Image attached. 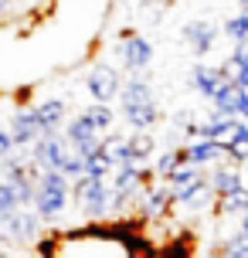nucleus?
<instances>
[{
	"label": "nucleus",
	"instance_id": "18",
	"mask_svg": "<svg viewBox=\"0 0 248 258\" xmlns=\"http://www.w3.org/2000/svg\"><path fill=\"white\" fill-rule=\"evenodd\" d=\"M157 153V140L150 129H136L130 136V160H140V163H150V156Z\"/></svg>",
	"mask_w": 248,
	"mask_h": 258
},
{
	"label": "nucleus",
	"instance_id": "13",
	"mask_svg": "<svg viewBox=\"0 0 248 258\" xmlns=\"http://www.w3.org/2000/svg\"><path fill=\"white\" fill-rule=\"evenodd\" d=\"M214 197H218V194H214V187H211L208 177H204V180L194 183L187 194H180V197L173 201V207H183V211H191V214H194V211H197V214H204V211L214 207Z\"/></svg>",
	"mask_w": 248,
	"mask_h": 258
},
{
	"label": "nucleus",
	"instance_id": "16",
	"mask_svg": "<svg viewBox=\"0 0 248 258\" xmlns=\"http://www.w3.org/2000/svg\"><path fill=\"white\" fill-rule=\"evenodd\" d=\"M214 112H224V116H238L241 112V92H238V82H224L221 89L214 92Z\"/></svg>",
	"mask_w": 248,
	"mask_h": 258
},
{
	"label": "nucleus",
	"instance_id": "7",
	"mask_svg": "<svg viewBox=\"0 0 248 258\" xmlns=\"http://www.w3.org/2000/svg\"><path fill=\"white\" fill-rule=\"evenodd\" d=\"M183 156L201 163V167H211V163L228 160V150H224L221 143H214L211 136H187L183 140Z\"/></svg>",
	"mask_w": 248,
	"mask_h": 258
},
{
	"label": "nucleus",
	"instance_id": "3",
	"mask_svg": "<svg viewBox=\"0 0 248 258\" xmlns=\"http://www.w3.org/2000/svg\"><path fill=\"white\" fill-rule=\"evenodd\" d=\"M136 207H140V214L146 221H163L173 211V194H170L167 180H160V177H150L143 183V190L136 194Z\"/></svg>",
	"mask_w": 248,
	"mask_h": 258
},
{
	"label": "nucleus",
	"instance_id": "29",
	"mask_svg": "<svg viewBox=\"0 0 248 258\" xmlns=\"http://www.w3.org/2000/svg\"><path fill=\"white\" fill-rule=\"evenodd\" d=\"M238 82H248V64L241 68V78H238Z\"/></svg>",
	"mask_w": 248,
	"mask_h": 258
},
{
	"label": "nucleus",
	"instance_id": "20",
	"mask_svg": "<svg viewBox=\"0 0 248 258\" xmlns=\"http://www.w3.org/2000/svg\"><path fill=\"white\" fill-rule=\"evenodd\" d=\"M224 38L231 41V44H241V41H248V7L241 14H235V17H228L224 21Z\"/></svg>",
	"mask_w": 248,
	"mask_h": 258
},
{
	"label": "nucleus",
	"instance_id": "28",
	"mask_svg": "<svg viewBox=\"0 0 248 258\" xmlns=\"http://www.w3.org/2000/svg\"><path fill=\"white\" fill-rule=\"evenodd\" d=\"M241 177H245V187H248V163H241Z\"/></svg>",
	"mask_w": 248,
	"mask_h": 258
},
{
	"label": "nucleus",
	"instance_id": "1",
	"mask_svg": "<svg viewBox=\"0 0 248 258\" xmlns=\"http://www.w3.org/2000/svg\"><path fill=\"white\" fill-rule=\"evenodd\" d=\"M68 201H72V180H68L61 170H41V177L34 180V214L41 221H54L65 214Z\"/></svg>",
	"mask_w": 248,
	"mask_h": 258
},
{
	"label": "nucleus",
	"instance_id": "19",
	"mask_svg": "<svg viewBox=\"0 0 248 258\" xmlns=\"http://www.w3.org/2000/svg\"><path fill=\"white\" fill-rule=\"evenodd\" d=\"M82 116L89 119V122L99 129V133H109V129L116 126V109H112L109 102H92L89 109L82 112Z\"/></svg>",
	"mask_w": 248,
	"mask_h": 258
},
{
	"label": "nucleus",
	"instance_id": "25",
	"mask_svg": "<svg viewBox=\"0 0 248 258\" xmlns=\"http://www.w3.org/2000/svg\"><path fill=\"white\" fill-rule=\"evenodd\" d=\"M218 68L224 72V78H228V82H238V78H241V68H245V61H238L235 54H228V58H224V64H218Z\"/></svg>",
	"mask_w": 248,
	"mask_h": 258
},
{
	"label": "nucleus",
	"instance_id": "22",
	"mask_svg": "<svg viewBox=\"0 0 248 258\" xmlns=\"http://www.w3.org/2000/svg\"><path fill=\"white\" fill-rule=\"evenodd\" d=\"M218 255H224V258H248V234L238 231L235 238H224L221 245H218Z\"/></svg>",
	"mask_w": 248,
	"mask_h": 258
},
{
	"label": "nucleus",
	"instance_id": "14",
	"mask_svg": "<svg viewBox=\"0 0 248 258\" xmlns=\"http://www.w3.org/2000/svg\"><path fill=\"white\" fill-rule=\"evenodd\" d=\"M122 119H126L133 129H153L160 122V105H157V99L122 105Z\"/></svg>",
	"mask_w": 248,
	"mask_h": 258
},
{
	"label": "nucleus",
	"instance_id": "4",
	"mask_svg": "<svg viewBox=\"0 0 248 258\" xmlns=\"http://www.w3.org/2000/svg\"><path fill=\"white\" fill-rule=\"evenodd\" d=\"M119 61L126 72H146L153 61V44L143 34H136L133 27H126V31H119Z\"/></svg>",
	"mask_w": 248,
	"mask_h": 258
},
{
	"label": "nucleus",
	"instance_id": "24",
	"mask_svg": "<svg viewBox=\"0 0 248 258\" xmlns=\"http://www.w3.org/2000/svg\"><path fill=\"white\" fill-rule=\"evenodd\" d=\"M228 160H235V163H248V133H245V136H238V140L228 146Z\"/></svg>",
	"mask_w": 248,
	"mask_h": 258
},
{
	"label": "nucleus",
	"instance_id": "12",
	"mask_svg": "<svg viewBox=\"0 0 248 258\" xmlns=\"http://www.w3.org/2000/svg\"><path fill=\"white\" fill-rule=\"evenodd\" d=\"M65 136H68V143H72V146H79L85 156H89L92 150L99 146V140H102V133L92 126L85 116H75V119H72V122L65 126Z\"/></svg>",
	"mask_w": 248,
	"mask_h": 258
},
{
	"label": "nucleus",
	"instance_id": "10",
	"mask_svg": "<svg viewBox=\"0 0 248 258\" xmlns=\"http://www.w3.org/2000/svg\"><path fill=\"white\" fill-rule=\"evenodd\" d=\"M7 129H11L17 150H31L34 140L41 136V126H38V119H34V109H17V112L11 116V122H7Z\"/></svg>",
	"mask_w": 248,
	"mask_h": 258
},
{
	"label": "nucleus",
	"instance_id": "32",
	"mask_svg": "<svg viewBox=\"0 0 248 258\" xmlns=\"http://www.w3.org/2000/svg\"><path fill=\"white\" fill-rule=\"evenodd\" d=\"M0 241H4V238H0Z\"/></svg>",
	"mask_w": 248,
	"mask_h": 258
},
{
	"label": "nucleus",
	"instance_id": "26",
	"mask_svg": "<svg viewBox=\"0 0 248 258\" xmlns=\"http://www.w3.org/2000/svg\"><path fill=\"white\" fill-rule=\"evenodd\" d=\"M14 153H17V143H14L11 129H7V126H0V163H4L7 156H14Z\"/></svg>",
	"mask_w": 248,
	"mask_h": 258
},
{
	"label": "nucleus",
	"instance_id": "8",
	"mask_svg": "<svg viewBox=\"0 0 248 258\" xmlns=\"http://www.w3.org/2000/svg\"><path fill=\"white\" fill-rule=\"evenodd\" d=\"M204 177H208V173H204V167H201V163H194V160H187V156H183L180 163H177V167L170 170L167 177H160V180H167L170 194H173V201H177L180 194H187V190H191V187H194V183H201V180H204Z\"/></svg>",
	"mask_w": 248,
	"mask_h": 258
},
{
	"label": "nucleus",
	"instance_id": "2",
	"mask_svg": "<svg viewBox=\"0 0 248 258\" xmlns=\"http://www.w3.org/2000/svg\"><path fill=\"white\" fill-rule=\"evenodd\" d=\"M72 201L82 207V214L89 221H102L105 214H112V190L105 187L102 177L82 173L72 180Z\"/></svg>",
	"mask_w": 248,
	"mask_h": 258
},
{
	"label": "nucleus",
	"instance_id": "21",
	"mask_svg": "<svg viewBox=\"0 0 248 258\" xmlns=\"http://www.w3.org/2000/svg\"><path fill=\"white\" fill-rule=\"evenodd\" d=\"M180 160H183V146H170V150H163V153L153 160V177H167Z\"/></svg>",
	"mask_w": 248,
	"mask_h": 258
},
{
	"label": "nucleus",
	"instance_id": "30",
	"mask_svg": "<svg viewBox=\"0 0 248 258\" xmlns=\"http://www.w3.org/2000/svg\"><path fill=\"white\" fill-rule=\"evenodd\" d=\"M238 4H245V7H248V0H238Z\"/></svg>",
	"mask_w": 248,
	"mask_h": 258
},
{
	"label": "nucleus",
	"instance_id": "11",
	"mask_svg": "<svg viewBox=\"0 0 248 258\" xmlns=\"http://www.w3.org/2000/svg\"><path fill=\"white\" fill-rule=\"evenodd\" d=\"M224 82H228V78H224V72L221 68H218V64H194V68H191V85H194V92L197 95H201V99H214V92L221 89Z\"/></svg>",
	"mask_w": 248,
	"mask_h": 258
},
{
	"label": "nucleus",
	"instance_id": "9",
	"mask_svg": "<svg viewBox=\"0 0 248 258\" xmlns=\"http://www.w3.org/2000/svg\"><path fill=\"white\" fill-rule=\"evenodd\" d=\"M180 34H183V44L194 51V58H204V54H211L214 41H218V27L211 21H191V24H183Z\"/></svg>",
	"mask_w": 248,
	"mask_h": 258
},
{
	"label": "nucleus",
	"instance_id": "27",
	"mask_svg": "<svg viewBox=\"0 0 248 258\" xmlns=\"http://www.w3.org/2000/svg\"><path fill=\"white\" fill-rule=\"evenodd\" d=\"M14 207H21V204H17V197H14V190L7 187V183L0 180V218H4L7 211H14Z\"/></svg>",
	"mask_w": 248,
	"mask_h": 258
},
{
	"label": "nucleus",
	"instance_id": "15",
	"mask_svg": "<svg viewBox=\"0 0 248 258\" xmlns=\"http://www.w3.org/2000/svg\"><path fill=\"white\" fill-rule=\"evenodd\" d=\"M34 119H38L41 133H58L68 119V105L61 99H48V102L34 105Z\"/></svg>",
	"mask_w": 248,
	"mask_h": 258
},
{
	"label": "nucleus",
	"instance_id": "31",
	"mask_svg": "<svg viewBox=\"0 0 248 258\" xmlns=\"http://www.w3.org/2000/svg\"><path fill=\"white\" fill-rule=\"evenodd\" d=\"M167 4H177V0H167Z\"/></svg>",
	"mask_w": 248,
	"mask_h": 258
},
{
	"label": "nucleus",
	"instance_id": "17",
	"mask_svg": "<svg viewBox=\"0 0 248 258\" xmlns=\"http://www.w3.org/2000/svg\"><path fill=\"white\" fill-rule=\"evenodd\" d=\"M99 153L116 167V163H122L126 156H130V136H119V133H102V140H99V146H95Z\"/></svg>",
	"mask_w": 248,
	"mask_h": 258
},
{
	"label": "nucleus",
	"instance_id": "6",
	"mask_svg": "<svg viewBox=\"0 0 248 258\" xmlns=\"http://www.w3.org/2000/svg\"><path fill=\"white\" fill-rule=\"evenodd\" d=\"M119 85H122L119 68H112V64H105V61L89 68V75H85V89H89V95L95 102H112L119 95Z\"/></svg>",
	"mask_w": 248,
	"mask_h": 258
},
{
	"label": "nucleus",
	"instance_id": "5",
	"mask_svg": "<svg viewBox=\"0 0 248 258\" xmlns=\"http://www.w3.org/2000/svg\"><path fill=\"white\" fill-rule=\"evenodd\" d=\"M0 238L4 241H34L38 238V214L34 211H27L24 204L7 211L4 218H0Z\"/></svg>",
	"mask_w": 248,
	"mask_h": 258
},
{
	"label": "nucleus",
	"instance_id": "23",
	"mask_svg": "<svg viewBox=\"0 0 248 258\" xmlns=\"http://www.w3.org/2000/svg\"><path fill=\"white\" fill-rule=\"evenodd\" d=\"M58 248H61V234L34 238V251H38V255H58Z\"/></svg>",
	"mask_w": 248,
	"mask_h": 258
}]
</instances>
